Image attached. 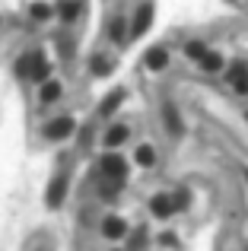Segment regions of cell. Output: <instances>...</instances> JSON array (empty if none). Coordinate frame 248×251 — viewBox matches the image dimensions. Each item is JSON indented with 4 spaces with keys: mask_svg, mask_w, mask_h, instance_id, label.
I'll use <instances>...</instances> for the list:
<instances>
[{
    "mask_svg": "<svg viewBox=\"0 0 248 251\" xmlns=\"http://www.w3.org/2000/svg\"><path fill=\"white\" fill-rule=\"evenodd\" d=\"M57 13H61V19H67V23H74V19L80 16V0H64V3L57 6Z\"/></svg>",
    "mask_w": 248,
    "mask_h": 251,
    "instance_id": "4fadbf2b",
    "label": "cell"
},
{
    "mask_svg": "<svg viewBox=\"0 0 248 251\" xmlns=\"http://www.w3.org/2000/svg\"><path fill=\"white\" fill-rule=\"evenodd\" d=\"M102 175L108 178V181H124V175H127V159L118 153H105L102 156Z\"/></svg>",
    "mask_w": 248,
    "mask_h": 251,
    "instance_id": "7a4b0ae2",
    "label": "cell"
},
{
    "mask_svg": "<svg viewBox=\"0 0 248 251\" xmlns=\"http://www.w3.org/2000/svg\"><path fill=\"white\" fill-rule=\"evenodd\" d=\"M149 210H153L156 216H172L175 210H178V203H175V197H166V194H156L153 201H149Z\"/></svg>",
    "mask_w": 248,
    "mask_h": 251,
    "instance_id": "8992f818",
    "label": "cell"
},
{
    "mask_svg": "<svg viewBox=\"0 0 248 251\" xmlns=\"http://www.w3.org/2000/svg\"><path fill=\"white\" fill-rule=\"evenodd\" d=\"M124 232H127V223H124L121 216H105V220H102V235H105V239H121Z\"/></svg>",
    "mask_w": 248,
    "mask_h": 251,
    "instance_id": "5b68a950",
    "label": "cell"
},
{
    "mask_svg": "<svg viewBox=\"0 0 248 251\" xmlns=\"http://www.w3.org/2000/svg\"><path fill=\"white\" fill-rule=\"evenodd\" d=\"M149 23H153V3H143L134 16V25H130V38H140L149 29Z\"/></svg>",
    "mask_w": 248,
    "mask_h": 251,
    "instance_id": "277c9868",
    "label": "cell"
},
{
    "mask_svg": "<svg viewBox=\"0 0 248 251\" xmlns=\"http://www.w3.org/2000/svg\"><path fill=\"white\" fill-rule=\"evenodd\" d=\"M169 64V51L166 48H149L147 51V67L149 70H166Z\"/></svg>",
    "mask_w": 248,
    "mask_h": 251,
    "instance_id": "30bf717a",
    "label": "cell"
},
{
    "mask_svg": "<svg viewBox=\"0 0 248 251\" xmlns=\"http://www.w3.org/2000/svg\"><path fill=\"white\" fill-rule=\"evenodd\" d=\"M200 67H204L207 74H220V70H223V57H220L217 51H207V54L200 57Z\"/></svg>",
    "mask_w": 248,
    "mask_h": 251,
    "instance_id": "7c38bea8",
    "label": "cell"
},
{
    "mask_svg": "<svg viewBox=\"0 0 248 251\" xmlns=\"http://www.w3.org/2000/svg\"><path fill=\"white\" fill-rule=\"evenodd\" d=\"M185 54H188V57H194V61H200V57L207 54V45H200V42H188Z\"/></svg>",
    "mask_w": 248,
    "mask_h": 251,
    "instance_id": "ac0fdd59",
    "label": "cell"
},
{
    "mask_svg": "<svg viewBox=\"0 0 248 251\" xmlns=\"http://www.w3.org/2000/svg\"><path fill=\"white\" fill-rule=\"evenodd\" d=\"M229 80H232V86H236V92H248V67L245 64H232V70H229Z\"/></svg>",
    "mask_w": 248,
    "mask_h": 251,
    "instance_id": "ba28073f",
    "label": "cell"
},
{
    "mask_svg": "<svg viewBox=\"0 0 248 251\" xmlns=\"http://www.w3.org/2000/svg\"><path fill=\"white\" fill-rule=\"evenodd\" d=\"M121 102H124V92H121V89H115V92H112V96H108V99H105V102H102V108H99V111H102V115H105V118H108V115H112V111H115V108H118V105H121Z\"/></svg>",
    "mask_w": 248,
    "mask_h": 251,
    "instance_id": "5bb4252c",
    "label": "cell"
},
{
    "mask_svg": "<svg viewBox=\"0 0 248 251\" xmlns=\"http://www.w3.org/2000/svg\"><path fill=\"white\" fill-rule=\"evenodd\" d=\"M134 159H137V166H143V169H149V166H156V150L153 147H137V153H134Z\"/></svg>",
    "mask_w": 248,
    "mask_h": 251,
    "instance_id": "8fae6325",
    "label": "cell"
},
{
    "mask_svg": "<svg viewBox=\"0 0 248 251\" xmlns=\"http://www.w3.org/2000/svg\"><path fill=\"white\" fill-rule=\"evenodd\" d=\"M61 99V83H45L42 86V102H57Z\"/></svg>",
    "mask_w": 248,
    "mask_h": 251,
    "instance_id": "e0dca14e",
    "label": "cell"
},
{
    "mask_svg": "<svg viewBox=\"0 0 248 251\" xmlns=\"http://www.w3.org/2000/svg\"><path fill=\"white\" fill-rule=\"evenodd\" d=\"M162 115H166L169 130H172V134H181V118L175 115V108H172V105H166V108H162Z\"/></svg>",
    "mask_w": 248,
    "mask_h": 251,
    "instance_id": "2e32d148",
    "label": "cell"
},
{
    "mask_svg": "<svg viewBox=\"0 0 248 251\" xmlns=\"http://www.w3.org/2000/svg\"><path fill=\"white\" fill-rule=\"evenodd\" d=\"M29 16L38 19V23H45V19L54 16V10H51V6H45V3H32V6H29Z\"/></svg>",
    "mask_w": 248,
    "mask_h": 251,
    "instance_id": "9a60e30c",
    "label": "cell"
},
{
    "mask_svg": "<svg viewBox=\"0 0 248 251\" xmlns=\"http://www.w3.org/2000/svg\"><path fill=\"white\" fill-rule=\"evenodd\" d=\"M108 70H112V61H105V57H93V74L96 76H105Z\"/></svg>",
    "mask_w": 248,
    "mask_h": 251,
    "instance_id": "d6986e66",
    "label": "cell"
},
{
    "mask_svg": "<svg viewBox=\"0 0 248 251\" xmlns=\"http://www.w3.org/2000/svg\"><path fill=\"white\" fill-rule=\"evenodd\" d=\"M108 35H112V38H121L124 35V19H115L112 29H108Z\"/></svg>",
    "mask_w": 248,
    "mask_h": 251,
    "instance_id": "ffe728a7",
    "label": "cell"
},
{
    "mask_svg": "<svg viewBox=\"0 0 248 251\" xmlns=\"http://www.w3.org/2000/svg\"><path fill=\"white\" fill-rule=\"evenodd\" d=\"M74 118H54V121H48L45 124V137L48 140H64V137H70L74 134Z\"/></svg>",
    "mask_w": 248,
    "mask_h": 251,
    "instance_id": "3957f363",
    "label": "cell"
},
{
    "mask_svg": "<svg viewBox=\"0 0 248 251\" xmlns=\"http://www.w3.org/2000/svg\"><path fill=\"white\" fill-rule=\"evenodd\" d=\"M127 137H130V127H124V124H115V127H108V134H105V147L115 150V147H121Z\"/></svg>",
    "mask_w": 248,
    "mask_h": 251,
    "instance_id": "9c48e42d",
    "label": "cell"
},
{
    "mask_svg": "<svg viewBox=\"0 0 248 251\" xmlns=\"http://www.w3.org/2000/svg\"><path fill=\"white\" fill-rule=\"evenodd\" d=\"M64 194H67V175H57L54 181H51V188H48V203L57 207V203L64 201Z\"/></svg>",
    "mask_w": 248,
    "mask_h": 251,
    "instance_id": "52a82bcc",
    "label": "cell"
},
{
    "mask_svg": "<svg viewBox=\"0 0 248 251\" xmlns=\"http://www.w3.org/2000/svg\"><path fill=\"white\" fill-rule=\"evenodd\" d=\"M16 74H19V76H29V80H48V74H51V64L45 61V54H42V51H32V54L19 57V64H16Z\"/></svg>",
    "mask_w": 248,
    "mask_h": 251,
    "instance_id": "6da1fadb",
    "label": "cell"
}]
</instances>
